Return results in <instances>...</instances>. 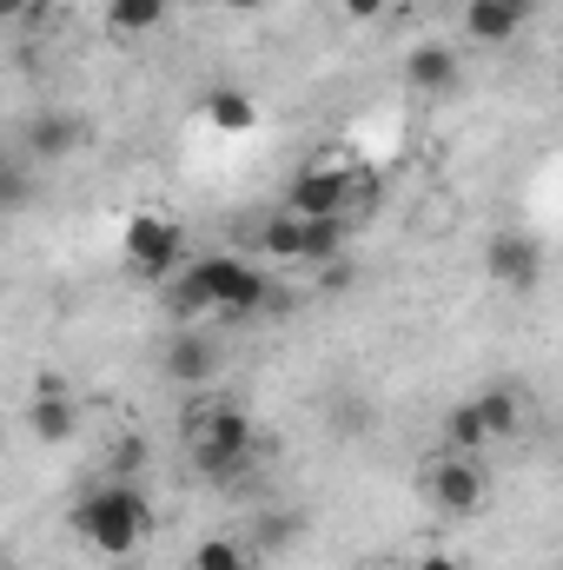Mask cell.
I'll list each match as a JSON object with an SVG mask.
<instances>
[{
	"label": "cell",
	"instance_id": "2",
	"mask_svg": "<svg viewBox=\"0 0 563 570\" xmlns=\"http://www.w3.org/2000/svg\"><path fill=\"white\" fill-rule=\"evenodd\" d=\"M152 524H159L152 504H146L134 484H113V478L93 484V491L73 504V531H80L100 558H134L146 538H152Z\"/></svg>",
	"mask_w": 563,
	"mask_h": 570
},
{
	"label": "cell",
	"instance_id": "18",
	"mask_svg": "<svg viewBox=\"0 0 563 570\" xmlns=\"http://www.w3.org/2000/svg\"><path fill=\"white\" fill-rule=\"evenodd\" d=\"M484 444H491V431H484V419H477V405H471V399L444 412V451H457V458H477Z\"/></svg>",
	"mask_w": 563,
	"mask_h": 570
},
{
	"label": "cell",
	"instance_id": "17",
	"mask_svg": "<svg viewBox=\"0 0 563 570\" xmlns=\"http://www.w3.org/2000/svg\"><path fill=\"white\" fill-rule=\"evenodd\" d=\"M345 246H352L345 219H305V259H298V266H338Z\"/></svg>",
	"mask_w": 563,
	"mask_h": 570
},
{
	"label": "cell",
	"instance_id": "15",
	"mask_svg": "<svg viewBox=\"0 0 563 570\" xmlns=\"http://www.w3.org/2000/svg\"><path fill=\"white\" fill-rule=\"evenodd\" d=\"M206 120H213L219 134H253V127H259V107H253V94H239V87H213V94H206Z\"/></svg>",
	"mask_w": 563,
	"mask_h": 570
},
{
	"label": "cell",
	"instance_id": "10",
	"mask_svg": "<svg viewBox=\"0 0 563 570\" xmlns=\"http://www.w3.org/2000/svg\"><path fill=\"white\" fill-rule=\"evenodd\" d=\"M27 431H33L40 444H73L80 405H73V392H67L60 379H40V392H33V405H27Z\"/></svg>",
	"mask_w": 563,
	"mask_h": 570
},
{
	"label": "cell",
	"instance_id": "7",
	"mask_svg": "<svg viewBox=\"0 0 563 570\" xmlns=\"http://www.w3.org/2000/svg\"><path fill=\"white\" fill-rule=\"evenodd\" d=\"M424 498H431L444 518H477V511L491 504V478H484V464H477V458L444 451V458L424 471Z\"/></svg>",
	"mask_w": 563,
	"mask_h": 570
},
{
	"label": "cell",
	"instance_id": "16",
	"mask_svg": "<svg viewBox=\"0 0 563 570\" xmlns=\"http://www.w3.org/2000/svg\"><path fill=\"white\" fill-rule=\"evenodd\" d=\"M259 246H266V259H285V266H298L305 259V219L285 206V213H273L266 226H259Z\"/></svg>",
	"mask_w": 563,
	"mask_h": 570
},
{
	"label": "cell",
	"instance_id": "8",
	"mask_svg": "<svg viewBox=\"0 0 563 570\" xmlns=\"http://www.w3.org/2000/svg\"><path fill=\"white\" fill-rule=\"evenodd\" d=\"M159 372H166L179 392H199V385H213V379L226 372V345H219L213 332H179V338L166 345Z\"/></svg>",
	"mask_w": 563,
	"mask_h": 570
},
{
	"label": "cell",
	"instance_id": "11",
	"mask_svg": "<svg viewBox=\"0 0 563 570\" xmlns=\"http://www.w3.org/2000/svg\"><path fill=\"white\" fill-rule=\"evenodd\" d=\"M457 47H444V40H418L412 53H405V80L418 87V94H451L457 87Z\"/></svg>",
	"mask_w": 563,
	"mask_h": 570
},
{
	"label": "cell",
	"instance_id": "14",
	"mask_svg": "<svg viewBox=\"0 0 563 570\" xmlns=\"http://www.w3.org/2000/svg\"><path fill=\"white\" fill-rule=\"evenodd\" d=\"M471 405H477V419H484V431H491V444L517 438V425H524V399H517V385H484Z\"/></svg>",
	"mask_w": 563,
	"mask_h": 570
},
{
	"label": "cell",
	"instance_id": "12",
	"mask_svg": "<svg viewBox=\"0 0 563 570\" xmlns=\"http://www.w3.org/2000/svg\"><path fill=\"white\" fill-rule=\"evenodd\" d=\"M80 140H87V134H80V120H73V114H40V120H27V153H33L40 166L67 159Z\"/></svg>",
	"mask_w": 563,
	"mask_h": 570
},
{
	"label": "cell",
	"instance_id": "5",
	"mask_svg": "<svg viewBox=\"0 0 563 570\" xmlns=\"http://www.w3.org/2000/svg\"><path fill=\"white\" fill-rule=\"evenodd\" d=\"M120 253H127V266L140 279H172V266L186 253V233H179L172 213H134L127 233H120Z\"/></svg>",
	"mask_w": 563,
	"mask_h": 570
},
{
	"label": "cell",
	"instance_id": "13",
	"mask_svg": "<svg viewBox=\"0 0 563 570\" xmlns=\"http://www.w3.org/2000/svg\"><path fill=\"white\" fill-rule=\"evenodd\" d=\"M166 13H172V0H107V33L113 40H146V33L166 27Z\"/></svg>",
	"mask_w": 563,
	"mask_h": 570
},
{
	"label": "cell",
	"instance_id": "1",
	"mask_svg": "<svg viewBox=\"0 0 563 570\" xmlns=\"http://www.w3.org/2000/svg\"><path fill=\"white\" fill-rule=\"evenodd\" d=\"M172 305L186 318H206V312L213 318H253L266 305V273L246 266L239 253H206L172 279Z\"/></svg>",
	"mask_w": 563,
	"mask_h": 570
},
{
	"label": "cell",
	"instance_id": "23",
	"mask_svg": "<svg viewBox=\"0 0 563 570\" xmlns=\"http://www.w3.org/2000/svg\"><path fill=\"white\" fill-rule=\"evenodd\" d=\"M352 285V266L338 259V266H318V292H345Z\"/></svg>",
	"mask_w": 563,
	"mask_h": 570
},
{
	"label": "cell",
	"instance_id": "26",
	"mask_svg": "<svg viewBox=\"0 0 563 570\" xmlns=\"http://www.w3.org/2000/svg\"><path fill=\"white\" fill-rule=\"evenodd\" d=\"M33 13V0H0V20H27Z\"/></svg>",
	"mask_w": 563,
	"mask_h": 570
},
{
	"label": "cell",
	"instance_id": "4",
	"mask_svg": "<svg viewBox=\"0 0 563 570\" xmlns=\"http://www.w3.org/2000/svg\"><path fill=\"white\" fill-rule=\"evenodd\" d=\"M544 239L537 233H517V226H504V233H491L484 239V279L497 285V292H511V298H531L537 285H544Z\"/></svg>",
	"mask_w": 563,
	"mask_h": 570
},
{
	"label": "cell",
	"instance_id": "25",
	"mask_svg": "<svg viewBox=\"0 0 563 570\" xmlns=\"http://www.w3.org/2000/svg\"><path fill=\"white\" fill-rule=\"evenodd\" d=\"M226 13H266V7H279V0H219Z\"/></svg>",
	"mask_w": 563,
	"mask_h": 570
},
{
	"label": "cell",
	"instance_id": "19",
	"mask_svg": "<svg viewBox=\"0 0 563 570\" xmlns=\"http://www.w3.org/2000/svg\"><path fill=\"white\" fill-rule=\"evenodd\" d=\"M253 558H259V551L239 544V538H199L186 570H253Z\"/></svg>",
	"mask_w": 563,
	"mask_h": 570
},
{
	"label": "cell",
	"instance_id": "9",
	"mask_svg": "<svg viewBox=\"0 0 563 570\" xmlns=\"http://www.w3.org/2000/svg\"><path fill=\"white\" fill-rule=\"evenodd\" d=\"M537 0H464V40L477 47H511L531 27Z\"/></svg>",
	"mask_w": 563,
	"mask_h": 570
},
{
	"label": "cell",
	"instance_id": "21",
	"mask_svg": "<svg viewBox=\"0 0 563 570\" xmlns=\"http://www.w3.org/2000/svg\"><path fill=\"white\" fill-rule=\"evenodd\" d=\"M27 206V159H7V213Z\"/></svg>",
	"mask_w": 563,
	"mask_h": 570
},
{
	"label": "cell",
	"instance_id": "22",
	"mask_svg": "<svg viewBox=\"0 0 563 570\" xmlns=\"http://www.w3.org/2000/svg\"><path fill=\"white\" fill-rule=\"evenodd\" d=\"M385 7H392V0H338V13H345V20H358V27L385 20Z\"/></svg>",
	"mask_w": 563,
	"mask_h": 570
},
{
	"label": "cell",
	"instance_id": "24",
	"mask_svg": "<svg viewBox=\"0 0 563 570\" xmlns=\"http://www.w3.org/2000/svg\"><path fill=\"white\" fill-rule=\"evenodd\" d=\"M412 570H464V564H457V558H444V551H424Z\"/></svg>",
	"mask_w": 563,
	"mask_h": 570
},
{
	"label": "cell",
	"instance_id": "6",
	"mask_svg": "<svg viewBox=\"0 0 563 570\" xmlns=\"http://www.w3.org/2000/svg\"><path fill=\"white\" fill-rule=\"evenodd\" d=\"M352 199H358V173L325 166V159L298 166V173H292V186H285V206H292L298 219H345V206H352Z\"/></svg>",
	"mask_w": 563,
	"mask_h": 570
},
{
	"label": "cell",
	"instance_id": "20",
	"mask_svg": "<svg viewBox=\"0 0 563 570\" xmlns=\"http://www.w3.org/2000/svg\"><path fill=\"white\" fill-rule=\"evenodd\" d=\"M305 531V518L298 511H273V518H259V531H253V551L259 558H279V551H292V538Z\"/></svg>",
	"mask_w": 563,
	"mask_h": 570
},
{
	"label": "cell",
	"instance_id": "3",
	"mask_svg": "<svg viewBox=\"0 0 563 570\" xmlns=\"http://www.w3.org/2000/svg\"><path fill=\"white\" fill-rule=\"evenodd\" d=\"M186 438H192L186 451H192V471H199V478H233V471L259 451V431H253V419H246L239 405H206Z\"/></svg>",
	"mask_w": 563,
	"mask_h": 570
}]
</instances>
